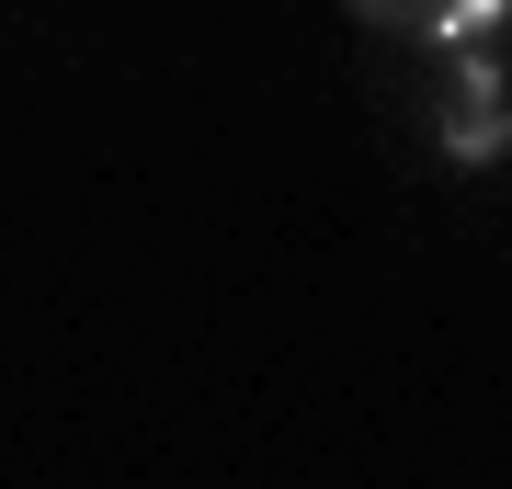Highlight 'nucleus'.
<instances>
[{
  "label": "nucleus",
  "mask_w": 512,
  "mask_h": 489,
  "mask_svg": "<svg viewBox=\"0 0 512 489\" xmlns=\"http://www.w3.org/2000/svg\"><path fill=\"white\" fill-rule=\"evenodd\" d=\"M353 12L387 23V35H421V46H444V57H456V46H490V35H501V12H512V0H353Z\"/></svg>",
  "instance_id": "obj_2"
},
{
  "label": "nucleus",
  "mask_w": 512,
  "mask_h": 489,
  "mask_svg": "<svg viewBox=\"0 0 512 489\" xmlns=\"http://www.w3.org/2000/svg\"><path fill=\"white\" fill-rule=\"evenodd\" d=\"M512 148V103H501V46H456V103H444V160L490 171Z\"/></svg>",
  "instance_id": "obj_1"
}]
</instances>
